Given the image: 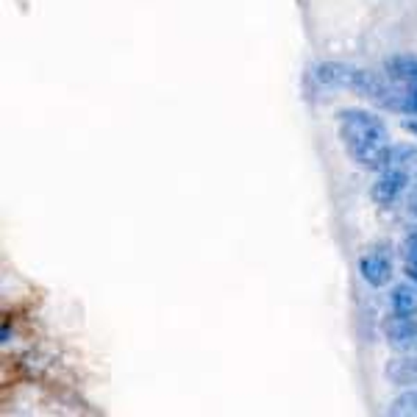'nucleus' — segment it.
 Returning <instances> with one entry per match:
<instances>
[{
	"label": "nucleus",
	"mask_w": 417,
	"mask_h": 417,
	"mask_svg": "<svg viewBox=\"0 0 417 417\" xmlns=\"http://www.w3.org/2000/svg\"><path fill=\"white\" fill-rule=\"evenodd\" d=\"M353 67L340 65V62H320V65L312 70L315 81L320 87H345L348 90V81H351Z\"/></svg>",
	"instance_id": "6e6552de"
},
{
	"label": "nucleus",
	"mask_w": 417,
	"mask_h": 417,
	"mask_svg": "<svg viewBox=\"0 0 417 417\" xmlns=\"http://www.w3.org/2000/svg\"><path fill=\"white\" fill-rule=\"evenodd\" d=\"M337 123L345 151L362 170L381 173L389 167V131L376 112L342 109L337 114Z\"/></svg>",
	"instance_id": "f257e3e1"
},
{
	"label": "nucleus",
	"mask_w": 417,
	"mask_h": 417,
	"mask_svg": "<svg viewBox=\"0 0 417 417\" xmlns=\"http://www.w3.org/2000/svg\"><path fill=\"white\" fill-rule=\"evenodd\" d=\"M384 75L401 87H417V56L395 53V56L384 59Z\"/></svg>",
	"instance_id": "423d86ee"
},
{
	"label": "nucleus",
	"mask_w": 417,
	"mask_h": 417,
	"mask_svg": "<svg viewBox=\"0 0 417 417\" xmlns=\"http://www.w3.org/2000/svg\"><path fill=\"white\" fill-rule=\"evenodd\" d=\"M389 306L395 315L401 318H417V284L415 281H406V284H398L389 292Z\"/></svg>",
	"instance_id": "0eeeda50"
},
{
	"label": "nucleus",
	"mask_w": 417,
	"mask_h": 417,
	"mask_svg": "<svg viewBox=\"0 0 417 417\" xmlns=\"http://www.w3.org/2000/svg\"><path fill=\"white\" fill-rule=\"evenodd\" d=\"M359 276H362V281L367 287H386L389 278H392V256L381 248L364 254L359 259Z\"/></svg>",
	"instance_id": "20e7f679"
},
{
	"label": "nucleus",
	"mask_w": 417,
	"mask_h": 417,
	"mask_svg": "<svg viewBox=\"0 0 417 417\" xmlns=\"http://www.w3.org/2000/svg\"><path fill=\"white\" fill-rule=\"evenodd\" d=\"M384 340L392 351L417 353V318H401L392 312L384 320Z\"/></svg>",
	"instance_id": "7ed1b4c3"
},
{
	"label": "nucleus",
	"mask_w": 417,
	"mask_h": 417,
	"mask_svg": "<svg viewBox=\"0 0 417 417\" xmlns=\"http://www.w3.org/2000/svg\"><path fill=\"white\" fill-rule=\"evenodd\" d=\"M404 256H406V264L417 267V228H409V234L404 239Z\"/></svg>",
	"instance_id": "9d476101"
},
{
	"label": "nucleus",
	"mask_w": 417,
	"mask_h": 417,
	"mask_svg": "<svg viewBox=\"0 0 417 417\" xmlns=\"http://www.w3.org/2000/svg\"><path fill=\"white\" fill-rule=\"evenodd\" d=\"M386 412L398 417H417V386H404V392L386 406Z\"/></svg>",
	"instance_id": "1a4fd4ad"
},
{
	"label": "nucleus",
	"mask_w": 417,
	"mask_h": 417,
	"mask_svg": "<svg viewBox=\"0 0 417 417\" xmlns=\"http://www.w3.org/2000/svg\"><path fill=\"white\" fill-rule=\"evenodd\" d=\"M404 114L417 117V87H406V100H404Z\"/></svg>",
	"instance_id": "9b49d317"
},
{
	"label": "nucleus",
	"mask_w": 417,
	"mask_h": 417,
	"mask_svg": "<svg viewBox=\"0 0 417 417\" xmlns=\"http://www.w3.org/2000/svg\"><path fill=\"white\" fill-rule=\"evenodd\" d=\"M401 126H404V131H409V134H415L417 136V117H404Z\"/></svg>",
	"instance_id": "ddd939ff"
},
{
	"label": "nucleus",
	"mask_w": 417,
	"mask_h": 417,
	"mask_svg": "<svg viewBox=\"0 0 417 417\" xmlns=\"http://www.w3.org/2000/svg\"><path fill=\"white\" fill-rule=\"evenodd\" d=\"M384 376L392 386H417V353H398L389 359Z\"/></svg>",
	"instance_id": "39448f33"
},
{
	"label": "nucleus",
	"mask_w": 417,
	"mask_h": 417,
	"mask_svg": "<svg viewBox=\"0 0 417 417\" xmlns=\"http://www.w3.org/2000/svg\"><path fill=\"white\" fill-rule=\"evenodd\" d=\"M409 184H412V175H409V167H386L379 173V178L373 181V187H370V197L379 203V206H395L406 190H409Z\"/></svg>",
	"instance_id": "f03ea898"
},
{
	"label": "nucleus",
	"mask_w": 417,
	"mask_h": 417,
	"mask_svg": "<svg viewBox=\"0 0 417 417\" xmlns=\"http://www.w3.org/2000/svg\"><path fill=\"white\" fill-rule=\"evenodd\" d=\"M406 278H409V281H415V284H417V267H412V264H406Z\"/></svg>",
	"instance_id": "4468645a"
},
{
	"label": "nucleus",
	"mask_w": 417,
	"mask_h": 417,
	"mask_svg": "<svg viewBox=\"0 0 417 417\" xmlns=\"http://www.w3.org/2000/svg\"><path fill=\"white\" fill-rule=\"evenodd\" d=\"M406 212L417 220V178L409 184V190H406Z\"/></svg>",
	"instance_id": "f8f14e48"
}]
</instances>
